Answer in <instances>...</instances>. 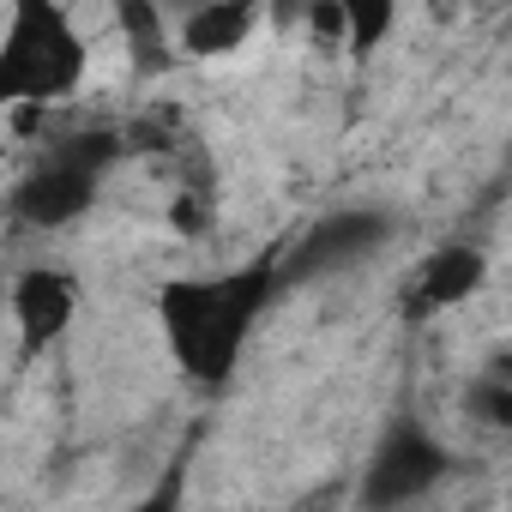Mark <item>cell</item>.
Returning a JSON list of instances; mask_svg holds the SVG:
<instances>
[{"label": "cell", "instance_id": "obj_10", "mask_svg": "<svg viewBox=\"0 0 512 512\" xmlns=\"http://www.w3.org/2000/svg\"><path fill=\"white\" fill-rule=\"evenodd\" d=\"M464 416L494 428V434H512V380H476L464 386Z\"/></svg>", "mask_w": 512, "mask_h": 512}, {"label": "cell", "instance_id": "obj_11", "mask_svg": "<svg viewBox=\"0 0 512 512\" xmlns=\"http://www.w3.org/2000/svg\"><path fill=\"white\" fill-rule=\"evenodd\" d=\"M344 13H350V43L344 49H356V55L380 49V37H392V25H398L392 7H344Z\"/></svg>", "mask_w": 512, "mask_h": 512}, {"label": "cell", "instance_id": "obj_9", "mask_svg": "<svg viewBox=\"0 0 512 512\" xmlns=\"http://www.w3.org/2000/svg\"><path fill=\"white\" fill-rule=\"evenodd\" d=\"M121 31H127V49L139 61V73H163L169 55H163V13L157 7H121Z\"/></svg>", "mask_w": 512, "mask_h": 512}, {"label": "cell", "instance_id": "obj_8", "mask_svg": "<svg viewBox=\"0 0 512 512\" xmlns=\"http://www.w3.org/2000/svg\"><path fill=\"white\" fill-rule=\"evenodd\" d=\"M260 31V7H247V0H211V7H193L187 19H181V49L187 55H199V61H211V55H235V49H247V37Z\"/></svg>", "mask_w": 512, "mask_h": 512}, {"label": "cell", "instance_id": "obj_3", "mask_svg": "<svg viewBox=\"0 0 512 512\" xmlns=\"http://www.w3.org/2000/svg\"><path fill=\"white\" fill-rule=\"evenodd\" d=\"M115 157H121V133L115 127H79V133L49 139L43 163L19 181L13 211L31 229H67L73 217H85L97 205V181H103V169Z\"/></svg>", "mask_w": 512, "mask_h": 512}, {"label": "cell", "instance_id": "obj_12", "mask_svg": "<svg viewBox=\"0 0 512 512\" xmlns=\"http://www.w3.org/2000/svg\"><path fill=\"white\" fill-rule=\"evenodd\" d=\"M181 500H187V464H169V470L157 476V488H151L139 506H127V512H181Z\"/></svg>", "mask_w": 512, "mask_h": 512}, {"label": "cell", "instance_id": "obj_1", "mask_svg": "<svg viewBox=\"0 0 512 512\" xmlns=\"http://www.w3.org/2000/svg\"><path fill=\"white\" fill-rule=\"evenodd\" d=\"M278 253L253 260L241 272H223V278H175L163 284L157 296V320H163V338H169V356L175 368L205 386V392H223L229 374L241 368V350L260 326L266 302L278 296Z\"/></svg>", "mask_w": 512, "mask_h": 512}, {"label": "cell", "instance_id": "obj_5", "mask_svg": "<svg viewBox=\"0 0 512 512\" xmlns=\"http://www.w3.org/2000/svg\"><path fill=\"white\" fill-rule=\"evenodd\" d=\"M392 235H398V217H392L386 205H338L332 217H320L314 229H302V235L278 253V278H284V284L344 278V272L368 266L374 253H386Z\"/></svg>", "mask_w": 512, "mask_h": 512}, {"label": "cell", "instance_id": "obj_2", "mask_svg": "<svg viewBox=\"0 0 512 512\" xmlns=\"http://www.w3.org/2000/svg\"><path fill=\"white\" fill-rule=\"evenodd\" d=\"M85 79V37L73 19L43 0H19L0 37V97L7 103H55Z\"/></svg>", "mask_w": 512, "mask_h": 512}, {"label": "cell", "instance_id": "obj_13", "mask_svg": "<svg viewBox=\"0 0 512 512\" xmlns=\"http://www.w3.org/2000/svg\"><path fill=\"white\" fill-rule=\"evenodd\" d=\"M506 506H512V494H506Z\"/></svg>", "mask_w": 512, "mask_h": 512}, {"label": "cell", "instance_id": "obj_4", "mask_svg": "<svg viewBox=\"0 0 512 512\" xmlns=\"http://www.w3.org/2000/svg\"><path fill=\"white\" fill-rule=\"evenodd\" d=\"M452 476V452L416 416H392L362 464V506L368 512H410Z\"/></svg>", "mask_w": 512, "mask_h": 512}, {"label": "cell", "instance_id": "obj_6", "mask_svg": "<svg viewBox=\"0 0 512 512\" xmlns=\"http://www.w3.org/2000/svg\"><path fill=\"white\" fill-rule=\"evenodd\" d=\"M482 278H488V253H482L476 241H446V247L428 253L422 272L410 278V308H416V314L458 308V302H470V296L482 290Z\"/></svg>", "mask_w": 512, "mask_h": 512}, {"label": "cell", "instance_id": "obj_7", "mask_svg": "<svg viewBox=\"0 0 512 512\" xmlns=\"http://www.w3.org/2000/svg\"><path fill=\"white\" fill-rule=\"evenodd\" d=\"M79 314V284L61 266H31L13 284V320L25 332V344H55Z\"/></svg>", "mask_w": 512, "mask_h": 512}]
</instances>
